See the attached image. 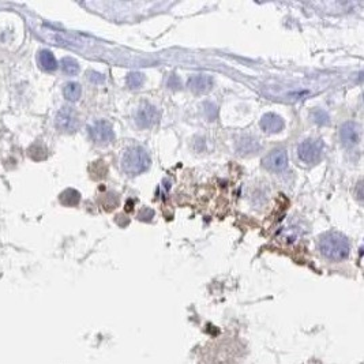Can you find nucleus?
Segmentation results:
<instances>
[{"mask_svg":"<svg viewBox=\"0 0 364 364\" xmlns=\"http://www.w3.org/2000/svg\"><path fill=\"white\" fill-rule=\"evenodd\" d=\"M261 150V143L257 138L253 136H244L236 145V151L242 155H250Z\"/></svg>","mask_w":364,"mask_h":364,"instance_id":"nucleus-11","label":"nucleus"},{"mask_svg":"<svg viewBox=\"0 0 364 364\" xmlns=\"http://www.w3.org/2000/svg\"><path fill=\"white\" fill-rule=\"evenodd\" d=\"M263 166L270 172H281L288 166V154L285 149H274L262 160Z\"/></svg>","mask_w":364,"mask_h":364,"instance_id":"nucleus-7","label":"nucleus"},{"mask_svg":"<svg viewBox=\"0 0 364 364\" xmlns=\"http://www.w3.org/2000/svg\"><path fill=\"white\" fill-rule=\"evenodd\" d=\"M187 86L191 92L197 94H205L212 90L213 88V78L206 74H195L189 78Z\"/></svg>","mask_w":364,"mask_h":364,"instance_id":"nucleus-9","label":"nucleus"},{"mask_svg":"<svg viewBox=\"0 0 364 364\" xmlns=\"http://www.w3.org/2000/svg\"><path fill=\"white\" fill-rule=\"evenodd\" d=\"M88 77H89V81L93 83H102L104 82V79H105L102 74L96 73V71H89Z\"/></svg>","mask_w":364,"mask_h":364,"instance_id":"nucleus-20","label":"nucleus"},{"mask_svg":"<svg viewBox=\"0 0 364 364\" xmlns=\"http://www.w3.org/2000/svg\"><path fill=\"white\" fill-rule=\"evenodd\" d=\"M89 134H90L93 142L100 146L109 145L115 138L113 127L107 120L94 121L92 126L89 127Z\"/></svg>","mask_w":364,"mask_h":364,"instance_id":"nucleus-4","label":"nucleus"},{"mask_svg":"<svg viewBox=\"0 0 364 364\" xmlns=\"http://www.w3.org/2000/svg\"><path fill=\"white\" fill-rule=\"evenodd\" d=\"M158 119H160V113L157 111V108L149 102L141 104L135 112V123L141 128H150L158 121Z\"/></svg>","mask_w":364,"mask_h":364,"instance_id":"nucleus-5","label":"nucleus"},{"mask_svg":"<svg viewBox=\"0 0 364 364\" xmlns=\"http://www.w3.org/2000/svg\"><path fill=\"white\" fill-rule=\"evenodd\" d=\"M319 253L329 261L341 262L349 257L350 246L348 239L340 232H326L318 242Z\"/></svg>","mask_w":364,"mask_h":364,"instance_id":"nucleus-1","label":"nucleus"},{"mask_svg":"<svg viewBox=\"0 0 364 364\" xmlns=\"http://www.w3.org/2000/svg\"><path fill=\"white\" fill-rule=\"evenodd\" d=\"M322 154H323L322 139L308 138L297 146V157L301 162H304L307 165H315L322 158Z\"/></svg>","mask_w":364,"mask_h":364,"instance_id":"nucleus-3","label":"nucleus"},{"mask_svg":"<svg viewBox=\"0 0 364 364\" xmlns=\"http://www.w3.org/2000/svg\"><path fill=\"white\" fill-rule=\"evenodd\" d=\"M39 64L40 67L45 71H54L58 68V62L55 59L54 54L48 49H43L39 54Z\"/></svg>","mask_w":364,"mask_h":364,"instance_id":"nucleus-12","label":"nucleus"},{"mask_svg":"<svg viewBox=\"0 0 364 364\" xmlns=\"http://www.w3.org/2000/svg\"><path fill=\"white\" fill-rule=\"evenodd\" d=\"M168 86L170 89H180V81L179 78H176L175 75H172L168 81Z\"/></svg>","mask_w":364,"mask_h":364,"instance_id":"nucleus-21","label":"nucleus"},{"mask_svg":"<svg viewBox=\"0 0 364 364\" xmlns=\"http://www.w3.org/2000/svg\"><path fill=\"white\" fill-rule=\"evenodd\" d=\"M145 82V75L139 71H131L127 74L126 83L130 89H139Z\"/></svg>","mask_w":364,"mask_h":364,"instance_id":"nucleus-16","label":"nucleus"},{"mask_svg":"<svg viewBox=\"0 0 364 364\" xmlns=\"http://www.w3.org/2000/svg\"><path fill=\"white\" fill-rule=\"evenodd\" d=\"M121 169L127 175H139L150 166V157L142 146H131L123 151L120 158Z\"/></svg>","mask_w":364,"mask_h":364,"instance_id":"nucleus-2","label":"nucleus"},{"mask_svg":"<svg viewBox=\"0 0 364 364\" xmlns=\"http://www.w3.org/2000/svg\"><path fill=\"white\" fill-rule=\"evenodd\" d=\"M361 136V128L357 123L354 121H346L340 128V139L341 143L345 147H352L360 142Z\"/></svg>","mask_w":364,"mask_h":364,"instance_id":"nucleus-8","label":"nucleus"},{"mask_svg":"<svg viewBox=\"0 0 364 364\" xmlns=\"http://www.w3.org/2000/svg\"><path fill=\"white\" fill-rule=\"evenodd\" d=\"M56 127L63 132H75L79 127L77 112L73 108L63 107L56 115Z\"/></svg>","mask_w":364,"mask_h":364,"instance_id":"nucleus-6","label":"nucleus"},{"mask_svg":"<svg viewBox=\"0 0 364 364\" xmlns=\"http://www.w3.org/2000/svg\"><path fill=\"white\" fill-rule=\"evenodd\" d=\"M153 217H154V212L150 208H143L138 214V219L141 220V221H150Z\"/></svg>","mask_w":364,"mask_h":364,"instance_id":"nucleus-19","label":"nucleus"},{"mask_svg":"<svg viewBox=\"0 0 364 364\" xmlns=\"http://www.w3.org/2000/svg\"><path fill=\"white\" fill-rule=\"evenodd\" d=\"M63 94L66 100L68 101H78L81 98V94H82V89H81V85L77 82H68L66 83V86L63 89Z\"/></svg>","mask_w":364,"mask_h":364,"instance_id":"nucleus-14","label":"nucleus"},{"mask_svg":"<svg viewBox=\"0 0 364 364\" xmlns=\"http://www.w3.org/2000/svg\"><path fill=\"white\" fill-rule=\"evenodd\" d=\"M59 201L60 204L63 206H68V208H73V206H77L81 201V194L79 191L74 189H67L64 190L62 194L59 195Z\"/></svg>","mask_w":364,"mask_h":364,"instance_id":"nucleus-13","label":"nucleus"},{"mask_svg":"<svg viewBox=\"0 0 364 364\" xmlns=\"http://www.w3.org/2000/svg\"><path fill=\"white\" fill-rule=\"evenodd\" d=\"M284 126H285V123L282 120V117L276 115V113H266L261 119V128L269 134H276V132L282 131Z\"/></svg>","mask_w":364,"mask_h":364,"instance_id":"nucleus-10","label":"nucleus"},{"mask_svg":"<svg viewBox=\"0 0 364 364\" xmlns=\"http://www.w3.org/2000/svg\"><path fill=\"white\" fill-rule=\"evenodd\" d=\"M62 70H63L64 74L67 75H77L79 73V64L75 59L73 58H63L62 59Z\"/></svg>","mask_w":364,"mask_h":364,"instance_id":"nucleus-17","label":"nucleus"},{"mask_svg":"<svg viewBox=\"0 0 364 364\" xmlns=\"http://www.w3.org/2000/svg\"><path fill=\"white\" fill-rule=\"evenodd\" d=\"M312 119L319 126H325V124L329 123V115L323 109H315V111L312 112Z\"/></svg>","mask_w":364,"mask_h":364,"instance_id":"nucleus-18","label":"nucleus"},{"mask_svg":"<svg viewBox=\"0 0 364 364\" xmlns=\"http://www.w3.org/2000/svg\"><path fill=\"white\" fill-rule=\"evenodd\" d=\"M28 154L32 160L34 161H43L48 157V150L44 145L41 143H34L28 149Z\"/></svg>","mask_w":364,"mask_h":364,"instance_id":"nucleus-15","label":"nucleus"}]
</instances>
